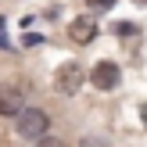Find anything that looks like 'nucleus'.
Wrapping results in <instances>:
<instances>
[{
	"instance_id": "1",
	"label": "nucleus",
	"mask_w": 147,
	"mask_h": 147,
	"mask_svg": "<svg viewBox=\"0 0 147 147\" xmlns=\"http://www.w3.org/2000/svg\"><path fill=\"white\" fill-rule=\"evenodd\" d=\"M47 129H50L47 111H40V108H25V111L18 115V133L25 136V140H43Z\"/></svg>"
},
{
	"instance_id": "2",
	"label": "nucleus",
	"mask_w": 147,
	"mask_h": 147,
	"mask_svg": "<svg viewBox=\"0 0 147 147\" xmlns=\"http://www.w3.org/2000/svg\"><path fill=\"white\" fill-rule=\"evenodd\" d=\"M54 79H57V83H54V86H57V93L72 97V93H79V86L86 83V72L79 68L76 61H65L61 68H57V76H54Z\"/></svg>"
},
{
	"instance_id": "3",
	"label": "nucleus",
	"mask_w": 147,
	"mask_h": 147,
	"mask_svg": "<svg viewBox=\"0 0 147 147\" xmlns=\"http://www.w3.org/2000/svg\"><path fill=\"white\" fill-rule=\"evenodd\" d=\"M25 111V97H22V90L14 83H0V115H18Z\"/></svg>"
},
{
	"instance_id": "4",
	"label": "nucleus",
	"mask_w": 147,
	"mask_h": 147,
	"mask_svg": "<svg viewBox=\"0 0 147 147\" xmlns=\"http://www.w3.org/2000/svg\"><path fill=\"white\" fill-rule=\"evenodd\" d=\"M119 79H122V72H119V65H115V61H100L97 68L90 72V83L97 86V90H115Z\"/></svg>"
},
{
	"instance_id": "5",
	"label": "nucleus",
	"mask_w": 147,
	"mask_h": 147,
	"mask_svg": "<svg viewBox=\"0 0 147 147\" xmlns=\"http://www.w3.org/2000/svg\"><path fill=\"white\" fill-rule=\"evenodd\" d=\"M68 36H72L76 43H93V36H97V22L83 14V18H76V22L68 25Z\"/></svg>"
},
{
	"instance_id": "6",
	"label": "nucleus",
	"mask_w": 147,
	"mask_h": 147,
	"mask_svg": "<svg viewBox=\"0 0 147 147\" xmlns=\"http://www.w3.org/2000/svg\"><path fill=\"white\" fill-rule=\"evenodd\" d=\"M86 4H90L93 11H108V7H115V0H86Z\"/></svg>"
},
{
	"instance_id": "7",
	"label": "nucleus",
	"mask_w": 147,
	"mask_h": 147,
	"mask_svg": "<svg viewBox=\"0 0 147 147\" xmlns=\"http://www.w3.org/2000/svg\"><path fill=\"white\" fill-rule=\"evenodd\" d=\"M0 47H4V50H11V43H7V36H4V18H0Z\"/></svg>"
},
{
	"instance_id": "8",
	"label": "nucleus",
	"mask_w": 147,
	"mask_h": 147,
	"mask_svg": "<svg viewBox=\"0 0 147 147\" xmlns=\"http://www.w3.org/2000/svg\"><path fill=\"white\" fill-rule=\"evenodd\" d=\"M40 147H61V144H57V140H50V136H43V140H40Z\"/></svg>"
},
{
	"instance_id": "9",
	"label": "nucleus",
	"mask_w": 147,
	"mask_h": 147,
	"mask_svg": "<svg viewBox=\"0 0 147 147\" xmlns=\"http://www.w3.org/2000/svg\"><path fill=\"white\" fill-rule=\"evenodd\" d=\"M140 122H144V129H147V104L140 108Z\"/></svg>"
}]
</instances>
